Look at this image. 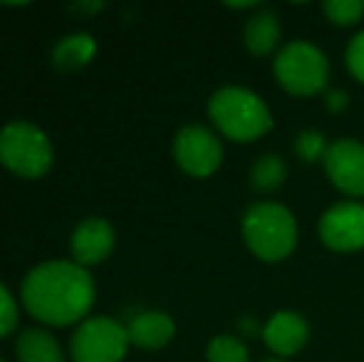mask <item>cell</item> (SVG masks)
<instances>
[{"label": "cell", "instance_id": "6da1fadb", "mask_svg": "<svg viewBox=\"0 0 364 362\" xmlns=\"http://www.w3.org/2000/svg\"><path fill=\"white\" fill-rule=\"evenodd\" d=\"M23 300L43 323L70 325L92 308L95 283L87 268L75 261L43 263L23 280Z\"/></svg>", "mask_w": 364, "mask_h": 362}, {"label": "cell", "instance_id": "7a4b0ae2", "mask_svg": "<svg viewBox=\"0 0 364 362\" xmlns=\"http://www.w3.org/2000/svg\"><path fill=\"white\" fill-rule=\"evenodd\" d=\"M213 124L233 142H253L270 132L273 117L258 95L243 87H223L208 102Z\"/></svg>", "mask_w": 364, "mask_h": 362}, {"label": "cell", "instance_id": "3957f363", "mask_svg": "<svg viewBox=\"0 0 364 362\" xmlns=\"http://www.w3.org/2000/svg\"><path fill=\"white\" fill-rule=\"evenodd\" d=\"M243 238L263 261H283L297 243L295 218L280 203H255L243 216Z\"/></svg>", "mask_w": 364, "mask_h": 362}, {"label": "cell", "instance_id": "277c9868", "mask_svg": "<svg viewBox=\"0 0 364 362\" xmlns=\"http://www.w3.org/2000/svg\"><path fill=\"white\" fill-rule=\"evenodd\" d=\"M275 78L280 87L297 97H312L327 85L330 65L327 58L310 43H290L275 58Z\"/></svg>", "mask_w": 364, "mask_h": 362}, {"label": "cell", "instance_id": "5b68a950", "mask_svg": "<svg viewBox=\"0 0 364 362\" xmlns=\"http://www.w3.org/2000/svg\"><path fill=\"white\" fill-rule=\"evenodd\" d=\"M0 161L20 176H43L53 164V147L43 129L28 122H13L0 132Z\"/></svg>", "mask_w": 364, "mask_h": 362}, {"label": "cell", "instance_id": "8992f818", "mask_svg": "<svg viewBox=\"0 0 364 362\" xmlns=\"http://www.w3.org/2000/svg\"><path fill=\"white\" fill-rule=\"evenodd\" d=\"M75 362H122L129 348L127 328L112 318H90L73 338Z\"/></svg>", "mask_w": 364, "mask_h": 362}, {"label": "cell", "instance_id": "52a82bcc", "mask_svg": "<svg viewBox=\"0 0 364 362\" xmlns=\"http://www.w3.org/2000/svg\"><path fill=\"white\" fill-rule=\"evenodd\" d=\"M173 156L186 174L211 176L223 161V147H220L213 132L193 124L178 132L176 144H173Z\"/></svg>", "mask_w": 364, "mask_h": 362}, {"label": "cell", "instance_id": "ba28073f", "mask_svg": "<svg viewBox=\"0 0 364 362\" xmlns=\"http://www.w3.org/2000/svg\"><path fill=\"white\" fill-rule=\"evenodd\" d=\"M320 238L332 251H357L364 246V206L337 203L322 216Z\"/></svg>", "mask_w": 364, "mask_h": 362}, {"label": "cell", "instance_id": "9c48e42d", "mask_svg": "<svg viewBox=\"0 0 364 362\" xmlns=\"http://www.w3.org/2000/svg\"><path fill=\"white\" fill-rule=\"evenodd\" d=\"M325 169L340 191L364 196V144L355 139H340L327 147Z\"/></svg>", "mask_w": 364, "mask_h": 362}, {"label": "cell", "instance_id": "30bf717a", "mask_svg": "<svg viewBox=\"0 0 364 362\" xmlns=\"http://www.w3.org/2000/svg\"><path fill=\"white\" fill-rule=\"evenodd\" d=\"M112 248H114V228L105 218H85L75 228L70 241V251L80 266L102 263L112 253Z\"/></svg>", "mask_w": 364, "mask_h": 362}, {"label": "cell", "instance_id": "8fae6325", "mask_svg": "<svg viewBox=\"0 0 364 362\" xmlns=\"http://www.w3.org/2000/svg\"><path fill=\"white\" fill-rule=\"evenodd\" d=\"M263 338L275 355L288 358L307 343V323L302 315L292 313V310H280L265 323Z\"/></svg>", "mask_w": 364, "mask_h": 362}, {"label": "cell", "instance_id": "7c38bea8", "mask_svg": "<svg viewBox=\"0 0 364 362\" xmlns=\"http://www.w3.org/2000/svg\"><path fill=\"white\" fill-rule=\"evenodd\" d=\"M127 335H129V343L139 345V348H164L173 338V320L166 313H156V310L139 313L127 325Z\"/></svg>", "mask_w": 364, "mask_h": 362}, {"label": "cell", "instance_id": "4fadbf2b", "mask_svg": "<svg viewBox=\"0 0 364 362\" xmlns=\"http://www.w3.org/2000/svg\"><path fill=\"white\" fill-rule=\"evenodd\" d=\"M278 38H280V23L275 18V13H270V10H260V13H255L245 23L243 30L245 48L253 55H258V58L273 53V48L278 45Z\"/></svg>", "mask_w": 364, "mask_h": 362}, {"label": "cell", "instance_id": "5bb4252c", "mask_svg": "<svg viewBox=\"0 0 364 362\" xmlns=\"http://www.w3.org/2000/svg\"><path fill=\"white\" fill-rule=\"evenodd\" d=\"M97 53V45L92 40V35L87 33H75L63 38L53 50V63L60 70H77L82 65H87Z\"/></svg>", "mask_w": 364, "mask_h": 362}, {"label": "cell", "instance_id": "9a60e30c", "mask_svg": "<svg viewBox=\"0 0 364 362\" xmlns=\"http://www.w3.org/2000/svg\"><path fill=\"white\" fill-rule=\"evenodd\" d=\"M20 362H65L58 340L45 330H25L18 338Z\"/></svg>", "mask_w": 364, "mask_h": 362}, {"label": "cell", "instance_id": "2e32d148", "mask_svg": "<svg viewBox=\"0 0 364 362\" xmlns=\"http://www.w3.org/2000/svg\"><path fill=\"white\" fill-rule=\"evenodd\" d=\"M285 174H288L285 161L275 154H265L250 169V181L258 191H275L285 181Z\"/></svg>", "mask_w": 364, "mask_h": 362}, {"label": "cell", "instance_id": "e0dca14e", "mask_svg": "<svg viewBox=\"0 0 364 362\" xmlns=\"http://www.w3.org/2000/svg\"><path fill=\"white\" fill-rule=\"evenodd\" d=\"M208 362H248V348L233 335H218L208 343Z\"/></svg>", "mask_w": 364, "mask_h": 362}, {"label": "cell", "instance_id": "ac0fdd59", "mask_svg": "<svg viewBox=\"0 0 364 362\" xmlns=\"http://www.w3.org/2000/svg\"><path fill=\"white\" fill-rule=\"evenodd\" d=\"M322 10L335 25H355L364 15V3L362 0H330L322 5Z\"/></svg>", "mask_w": 364, "mask_h": 362}, {"label": "cell", "instance_id": "d6986e66", "mask_svg": "<svg viewBox=\"0 0 364 362\" xmlns=\"http://www.w3.org/2000/svg\"><path fill=\"white\" fill-rule=\"evenodd\" d=\"M295 151L302 156L305 161H317L322 156L325 159V137L320 132H300L295 139Z\"/></svg>", "mask_w": 364, "mask_h": 362}, {"label": "cell", "instance_id": "ffe728a7", "mask_svg": "<svg viewBox=\"0 0 364 362\" xmlns=\"http://www.w3.org/2000/svg\"><path fill=\"white\" fill-rule=\"evenodd\" d=\"M15 323H18V308H15L13 295L8 293L3 283H0V338L13 333Z\"/></svg>", "mask_w": 364, "mask_h": 362}, {"label": "cell", "instance_id": "44dd1931", "mask_svg": "<svg viewBox=\"0 0 364 362\" xmlns=\"http://www.w3.org/2000/svg\"><path fill=\"white\" fill-rule=\"evenodd\" d=\"M347 68L360 82H364V33L357 35L347 48Z\"/></svg>", "mask_w": 364, "mask_h": 362}, {"label": "cell", "instance_id": "7402d4cb", "mask_svg": "<svg viewBox=\"0 0 364 362\" xmlns=\"http://www.w3.org/2000/svg\"><path fill=\"white\" fill-rule=\"evenodd\" d=\"M327 107H330L332 112H340L347 107V95L345 92H330V97H327Z\"/></svg>", "mask_w": 364, "mask_h": 362}, {"label": "cell", "instance_id": "603a6c76", "mask_svg": "<svg viewBox=\"0 0 364 362\" xmlns=\"http://www.w3.org/2000/svg\"><path fill=\"white\" fill-rule=\"evenodd\" d=\"M102 8H105L102 3H75L73 5L75 13H100Z\"/></svg>", "mask_w": 364, "mask_h": 362}, {"label": "cell", "instance_id": "cb8c5ba5", "mask_svg": "<svg viewBox=\"0 0 364 362\" xmlns=\"http://www.w3.org/2000/svg\"><path fill=\"white\" fill-rule=\"evenodd\" d=\"M265 362H285V360H265Z\"/></svg>", "mask_w": 364, "mask_h": 362}, {"label": "cell", "instance_id": "d4e9b609", "mask_svg": "<svg viewBox=\"0 0 364 362\" xmlns=\"http://www.w3.org/2000/svg\"><path fill=\"white\" fill-rule=\"evenodd\" d=\"M0 362H3V360H0Z\"/></svg>", "mask_w": 364, "mask_h": 362}]
</instances>
